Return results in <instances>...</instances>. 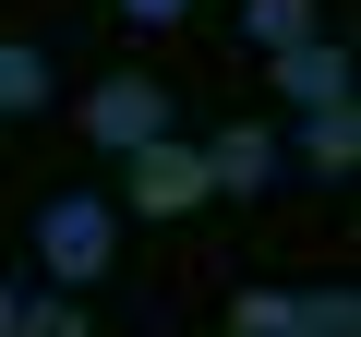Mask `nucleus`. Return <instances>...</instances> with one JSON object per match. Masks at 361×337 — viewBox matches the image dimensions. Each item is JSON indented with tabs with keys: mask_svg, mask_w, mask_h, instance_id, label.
Returning a JSON list of instances; mask_svg holds the SVG:
<instances>
[{
	"mask_svg": "<svg viewBox=\"0 0 361 337\" xmlns=\"http://www.w3.org/2000/svg\"><path fill=\"white\" fill-rule=\"evenodd\" d=\"M37 265H49V289L109 277V265H121V205H109V193H61V205L37 217Z\"/></svg>",
	"mask_w": 361,
	"mask_h": 337,
	"instance_id": "nucleus-1",
	"label": "nucleus"
},
{
	"mask_svg": "<svg viewBox=\"0 0 361 337\" xmlns=\"http://www.w3.org/2000/svg\"><path fill=\"white\" fill-rule=\"evenodd\" d=\"M85 133H97L109 157H133V145H157V133H169V85H157V73H109V85L85 97Z\"/></svg>",
	"mask_w": 361,
	"mask_h": 337,
	"instance_id": "nucleus-2",
	"label": "nucleus"
},
{
	"mask_svg": "<svg viewBox=\"0 0 361 337\" xmlns=\"http://www.w3.org/2000/svg\"><path fill=\"white\" fill-rule=\"evenodd\" d=\"M121 168H133V217H193V205H205V157H193V145H169V133L133 145Z\"/></svg>",
	"mask_w": 361,
	"mask_h": 337,
	"instance_id": "nucleus-3",
	"label": "nucleus"
},
{
	"mask_svg": "<svg viewBox=\"0 0 361 337\" xmlns=\"http://www.w3.org/2000/svg\"><path fill=\"white\" fill-rule=\"evenodd\" d=\"M193 157H205V193H265L277 168H289V145H277L265 121H229V133H217V145H193Z\"/></svg>",
	"mask_w": 361,
	"mask_h": 337,
	"instance_id": "nucleus-4",
	"label": "nucleus"
},
{
	"mask_svg": "<svg viewBox=\"0 0 361 337\" xmlns=\"http://www.w3.org/2000/svg\"><path fill=\"white\" fill-rule=\"evenodd\" d=\"M265 73H277L289 109H337V97H349V49H337V37H301V49H277Z\"/></svg>",
	"mask_w": 361,
	"mask_h": 337,
	"instance_id": "nucleus-5",
	"label": "nucleus"
},
{
	"mask_svg": "<svg viewBox=\"0 0 361 337\" xmlns=\"http://www.w3.org/2000/svg\"><path fill=\"white\" fill-rule=\"evenodd\" d=\"M301 168H313V181H349V168H361V109L337 97V109H301V145H289Z\"/></svg>",
	"mask_w": 361,
	"mask_h": 337,
	"instance_id": "nucleus-6",
	"label": "nucleus"
},
{
	"mask_svg": "<svg viewBox=\"0 0 361 337\" xmlns=\"http://www.w3.org/2000/svg\"><path fill=\"white\" fill-rule=\"evenodd\" d=\"M289 337H361V289H289Z\"/></svg>",
	"mask_w": 361,
	"mask_h": 337,
	"instance_id": "nucleus-7",
	"label": "nucleus"
},
{
	"mask_svg": "<svg viewBox=\"0 0 361 337\" xmlns=\"http://www.w3.org/2000/svg\"><path fill=\"white\" fill-rule=\"evenodd\" d=\"M241 37H253L265 61H277V49H301V37H313V0H241Z\"/></svg>",
	"mask_w": 361,
	"mask_h": 337,
	"instance_id": "nucleus-8",
	"label": "nucleus"
},
{
	"mask_svg": "<svg viewBox=\"0 0 361 337\" xmlns=\"http://www.w3.org/2000/svg\"><path fill=\"white\" fill-rule=\"evenodd\" d=\"M13 337H97V325L73 313V289H25L13 301Z\"/></svg>",
	"mask_w": 361,
	"mask_h": 337,
	"instance_id": "nucleus-9",
	"label": "nucleus"
},
{
	"mask_svg": "<svg viewBox=\"0 0 361 337\" xmlns=\"http://www.w3.org/2000/svg\"><path fill=\"white\" fill-rule=\"evenodd\" d=\"M37 97H49V61H37V49H0V121L37 109Z\"/></svg>",
	"mask_w": 361,
	"mask_h": 337,
	"instance_id": "nucleus-10",
	"label": "nucleus"
},
{
	"mask_svg": "<svg viewBox=\"0 0 361 337\" xmlns=\"http://www.w3.org/2000/svg\"><path fill=\"white\" fill-rule=\"evenodd\" d=\"M229 337H289V289H241L229 301Z\"/></svg>",
	"mask_w": 361,
	"mask_h": 337,
	"instance_id": "nucleus-11",
	"label": "nucleus"
},
{
	"mask_svg": "<svg viewBox=\"0 0 361 337\" xmlns=\"http://www.w3.org/2000/svg\"><path fill=\"white\" fill-rule=\"evenodd\" d=\"M121 13H133V25H169V13H193V0H121Z\"/></svg>",
	"mask_w": 361,
	"mask_h": 337,
	"instance_id": "nucleus-12",
	"label": "nucleus"
},
{
	"mask_svg": "<svg viewBox=\"0 0 361 337\" xmlns=\"http://www.w3.org/2000/svg\"><path fill=\"white\" fill-rule=\"evenodd\" d=\"M13 301H25V289H13V277H0V337H13Z\"/></svg>",
	"mask_w": 361,
	"mask_h": 337,
	"instance_id": "nucleus-13",
	"label": "nucleus"
}]
</instances>
